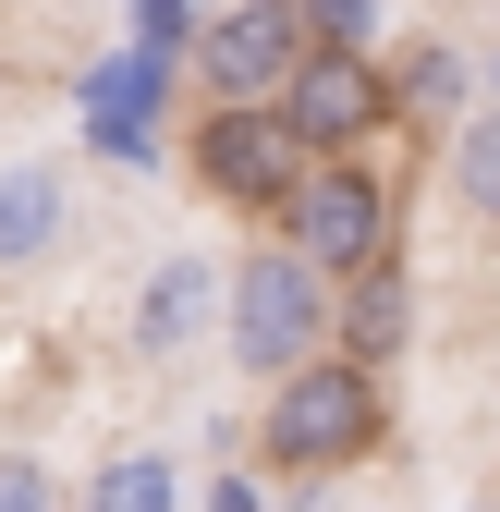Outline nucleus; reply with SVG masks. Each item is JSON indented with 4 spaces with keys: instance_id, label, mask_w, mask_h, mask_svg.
<instances>
[{
    "instance_id": "f257e3e1",
    "label": "nucleus",
    "mask_w": 500,
    "mask_h": 512,
    "mask_svg": "<svg viewBox=\"0 0 500 512\" xmlns=\"http://www.w3.org/2000/svg\"><path fill=\"white\" fill-rule=\"evenodd\" d=\"M342 330V281H318L293 244H244L232 269H220V354L257 378H293V366H318Z\"/></svg>"
},
{
    "instance_id": "f03ea898",
    "label": "nucleus",
    "mask_w": 500,
    "mask_h": 512,
    "mask_svg": "<svg viewBox=\"0 0 500 512\" xmlns=\"http://www.w3.org/2000/svg\"><path fill=\"white\" fill-rule=\"evenodd\" d=\"M366 452H379V366L318 354V366L269 378V403H257V464L269 476H342Z\"/></svg>"
},
{
    "instance_id": "7ed1b4c3",
    "label": "nucleus",
    "mask_w": 500,
    "mask_h": 512,
    "mask_svg": "<svg viewBox=\"0 0 500 512\" xmlns=\"http://www.w3.org/2000/svg\"><path fill=\"white\" fill-rule=\"evenodd\" d=\"M281 244H293L318 281L391 269V183L366 171V159H318V171L293 183V208H281Z\"/></svg>"
},
{
    "instance_id": "20e7f679",
    "label": "nucleus",
    "mask_w": 500,
    "mask_h": 512,
    "mask_svg": "<svg viewBox=\"0 0 500 512\" xmlns=\"http://www.w3.org/2000/svg\"><path fill=\"white\" fill-rule=\"evenodd\" d=\"M318 49V25H305V0H220V13L196 25V86L220 110H257L293 86V61Z\"/></svg>"
},
{
    "instance_id": "39448f33",
    "label": "nucleus",
    "mask_w": 500,
    "mask_h": 512,
    "mask_svg": "<svg viewBox=\"0 0 500 512\" xmlns=\"http://www.w3.org/2000/svg\"><path fill=\"white\" fill-rule=\"evenodd\" d=\"M269 110L293 122V147H305V159H354V147L391 122V86H379V61H366V49L318 37V49L293 61V86H281Z\"/></svg>"
},
{
    "instance_id": "423d86ee",
    "label": "nucleus",
    "mask_w": 500,
    "mask_h": 512,
    "mask_svg": "<svg viewBox=\"0 0 500 512\" xmlns=\"http://www.w3.org/2000/svg\"><path fill=\"white\" fill-rule=\"evenodd\" d=\"M305 171H318V159L293 147V122H281L269 98H257V110H208V122H196V183H208L220 208H269V220H281Z\"/></svg>"
},
{
    "instance_id": "0eeeda50",
    "label": "nucleus",
    "mask_w": 500,
    "mask_h": 512,
    "mask_svg": "<svg viewBox=\"0 0 500 512\" xmlns=\"http://www.w3.org/2000/svg\"><path fill=\"white\" fill-rule=\"evenodd\" d=\"M196 342H220V256H159V269L135 281V354L171 366Z\"/></svg>"
},
{
    "instance_id": "6e6552de",
    "label": "nucleus",
    "mask_w": 500,
    "mask_h": 512,
    "mask_svg": "<svg viewBox=\"0 0 500 512\" xmlns=\"http://www.w3.org/2000/svg\"><path fill=\"white\" fill-rule=\"evenodd\" d=\"M61 232H74V183H61L49 159H13L0 171V269H37Z\"/></svg>"
},
{
    "instance_id": "1a4fd4ad",
    "label": "nucleus",
    "mask_w": 500,
    "mask_h": 512,
    "mask_svg": "<svg viewBox=\"0 0 500 512\" xmlns=\"http://www.w3.org/2000/svg\"><path fill=\"white\" fill-rule=\"evenodd\" d=\"M379 86H391V110H415V122H440V110L464 98V49H452V37H415L403 61H379Z\"/></svg>"
},
{
    "instance_id": "9d476101",
    "label": "nucleus",
    "mask_w": 500,
    "mask_h": 512,
    "mask_svg": "<svg viewBox=\"0 0 500 512\" xmlns=\"http://www.w3.org/2000/svg\"><path fill=\"white\" fill-rule=\"evenodd\" d=\"M171 500H183L171 452H110V464L86 476V512H171Z\"/></svg>"
},
{
    "instance_id": "9b49d317",
    "label": "nucleus",
    "mask_w": 500,
    "mask_h": 512,
    "mask_svg": "<svg viewBox=\"0 0 500 512\" xmlns=\"http://www.w3.org/2000/svg\"><path fill=\"white\" fill-rule=\"evenodd\" d=\"M452 208L500 232V110H476L464 135H452Z\"/></svg>"
},
{
    "instance_id": "f8f14e48",
    "label": "nucleus",
    "mask_w": 500,
    "mask_h": 512,
    "mask_svg": "<svg viewBox=\"0 0 500 512\" xmlns=\"http://www.w3.org/2000/svg\"><path fill=\"white\" fill-rule=\"evenodd\" d=\"M354 305H342V330H354V366H379L391 342H403V269H366V281H342Z\"/></svg>"
},
{
    "instance_id": "ddd939ff",
    "label": "nucleus",
    "mask_w": 500,
    "mask_h": 512,
    "mask_svg": "<svg viewBox=\"0 0 500 512\" xmlns=\"http://www.w3.org/2000/svg\"><path fill=\"white\" fill-rule=\"evenodd\" d=\"M61 488H49V464L37 452H0V512H49Z\"/></svg>"
},
{
    "instance_id": "4468645a",
    "label": "nucleus",
    "mask_w": 500,
    "mask_h": 512,
    "mask_svg": "<svg viewBox=\"0 0 500 512\" xmlns=\"http://www.w3.org/2000/svg\"><path fill=\"white\" fill-rule=\"evenodd\" d=\"M135 13H147V37H159V49H196V25H208L196 0H135Z\"/></svg>"
},
{
    "instance_id": "2eb2a0df",
    "label": "nucleus",
    "mask_w": 500,
    "mask_h": 512,
    "mask_svg": "<svg viewBox=\"0 0 500 512\" xmlns=\"http://www.w3.org/2000/svg\"><path fill=\"white\" fill-rule=\"evenodd\" d=\"M208 512H257V488H208Z\"/></svg>"
},
{
    "instance_id": "dca6fc26",
    "label": "nucleus",
    "mask_w": 500,
    "mask_h": 512,
    "mask_svg": "<svg viewBox=\"0 0 500 512\" xmlns=\"http://www.w3.org/2000/svg\"><path fill=\"white\" fill-rule=\"evenodd\" d=\"M305 512H330V500H305Z\"/></svg>"
}]
</instances>
